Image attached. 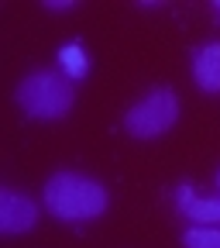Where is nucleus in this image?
Here are the masks:
<instances>
[{"mask_svg": "<svg viewBox=\"0 0 220 248\" xmlns=\"http://www.w3.org/2000/svg\"><path fill=\"white\" fill-rule=\"evenodd\" d=\"M186 248H220V228H190L182 234Z\"/></svg>", "mask_w": 220, "mask_h": 248, "instance_id": "6e6552de", "label": "nucleus"}, {"mask_svg": "<svg viewBox=\"0 0 220 248\" xmlns=\"http://www.w3.org/2000/svg\"><path fill=\"white\" fill-rule=\"evenodd\" d=\"M193 76L200 83V90L206 93H220V42H210L196 52L193 59Z\"/></svg>", "mask_w": 220, "mask_h": 248, "instance_id": "39448f33", "label": "nucleus"}, {"mask_svg": "<svg viewBox=\"0 0 220 248\" xmlns=\"http://www.w3.org/2000/svg\"><path fill=\"white\" fill-rule=\"evenodd\" d=\"M59 66H62V73H66L69 79L86 76V69H89V59H86L83 45H66V48L59 52Z\"/></svg>", "mask_w": 220, "mask_h": 248, "instance_id": "0eeeda50", "label": "nucleus"}, {"mask_svg": "<svg viewBox=\"0 0 220 248\" xmlns=\"http://www.w3.org/2000/svg\"><path fill=\"white\" fill-rule=\"evenodd\" d=\"M176 117H179V97L162 86V90L148 93L141 104H134L128 110L124 128H128V135H134V138H159L176 124Z\"/></svg>", "mask_w": 220, "mask_h": 248, "instance_id": "7ed1b4c3", "label": "nucleus"}, {"mask_svg": "<svg viewBox=\"0 0 220 248\" xmlns=\"http://www.w3.org/2000/svg\"><path fill=\"white\" fill-rule=\"evenodd\" d=\"M217 11H220V4H217Z\"/></svg>", "mask_w": 220, "mask_h": 248, "instance_id": "1a4fd4ad", "label": "nucleus"}, {"mask_svg": "<svg viewBox=\"0 0 220 248\" xmlns=\"http://www.w3.org/2000/svg\"><path fill=\"white\" fill-rule=\"evenodd\" d=\"M38 224V207L17 190H0V231L24 234Z\"/></svg>", "mask_w": 220, "mask_h": 248, "instance_id": "20e7f679", "label": "nucleus"}, {"mask_svg": "<svg viewBox=\"0 0 220 248\" xmlns=\"http://www.w3.org/2000/svg\"><path fill=\"white\" fill-rule=\"evenodd\" d=\"M17 104L24 114L42 117V121H59L66 117L76 104V86L66 73L55 69H38L21 79L17 86Z\"/></svg>", "mask_w": 220, "mask_h": 248, "instance_id": "f03ea898", "label": "nucleus"}, {"mask_svg": "<svg viewBox=\"0 0 220 248\" xmlns=\"http://www.w3.org/2000/svg\"><path fill=\"white\" fill-rule=\"evenodd\" d=\"M110 197L97 179H86L76 172H59L45 183V207L59 221H89L107 210Z\"/></svg>", "mask_w": 220, "mask_h": 248, "instance_id": "f257e3e1", "label": "nucleus"}, {"mask_svg": "<svg viewBox=\"0 0 220 248\" xmlns=\"http://www.w3.org/2000/svg\"><path fill=\"white\" fill-rule=\"evenodd\" d=\"M179 207L182 214L196 224H217L220 221V200H210V197H196L190 186H179Z\"/></svg>", "mask_w": 220, "mask_h": 248, "instance_id": "423d86ee", "label": "nucleus"}]
</instances>
